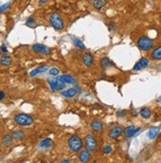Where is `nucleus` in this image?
I'll use <instances>...</instances> for the list:
<instances>
[{"label":"nucleus","mask_w":161,"mask_h":163,"mask_svg":"<svg viewBox=\"0 0 161 163\" xmlns=\"http://www.w3.org/2000/svg\"><path fill=\"white\" fill-rule=\"evenodd\" d=\"M48 85H50L51 90L53 92L61 91L65 88V83L62 82L57 76H53L51 78H48Z\"/></svg>","instance_id":"nucleus-4"},{"label":"nucleus","mask_w":161,"mask_h":163,"mask_svg":"<svg viewBox=\"0 0 161 163\" xmlns=\"http://www.w3.org/2000/svg\"><path fill=\"white\" fill-rule=\"evenodd\" d=\"M72 43L76 48H80V50H85L86 48V46L84 45V43L80 39H78V38H75V37L72 38Z\"/></svg>","instance_id":"nucleus-22"},{"label":"nucleus","mask_w":161,"mask_h":163,"mask_svg":"<svg viewBox=\"0 0 161 163\" xmlns=\"http://www.w3.org/2000/svg\"><path fill=\"white\" fill-rule=\"evenodd\" d=\"M82 62L83 64L87 67H90L92 64L94 63V58L90 53H84V56H82Z\"/></svg>","instance_id":"nucleus-14"},{"label":"nucleus","mask_w":161,"mask_h":163,"mask_svg":"<svg viewBox=\"0 0 161 163\" xmlns=\"http://www.w3.org/2000/svg\"><path fill=\"white\" fill-rule=\"evenodd\" d=\"M15 123L21 127H29L34 123V119L32 116L25 113H19L14 116Z\"/></svg>","instance_id":"nucleus-1"},{"label":"nucleus","mask_w":161,"mask_h":163,"mask_svg":"<svg viewBox=\"0 0 161 163\" xmlns=\"http://www.w3.org/2000/svg\"><path fill=\"white\" fill-rule=\"evenodd\" d=\"M149 64V61L148 58H141L140 61H138L135 64V66H133V71H138V70L142 69V68H145V67L148 66Z\"/></svg>","instance_id":"nucleus-9"},{"label":"nucleus","mask_w":161,"mask_h":163,"mask_svg":"<svg viewBox=\"0 0 161 163\" xmlns=\"http://www.w3.org/2000/svg\"><path fill=\"white\" fill-rule=\"evenodd\" d=\"M11 63H12V58L8 54H2L1 58H0V65L9 66Z\"/></svg>","instance_id":"nucleus-18"},{"label":"nucleus","mask_w":161,"mask_h":163,"mask_svg":"<svg viewBox=\"0 0 161 163\" xmlns=\"http://www.w3.org/2000/svg\"><path fill=\"white\" fill-rule=\"evenodd\" d=\"M47 2H48V0H40V3H42V4L47 3Z\"/></svg>","instance_id":"nucleus-35"},{"label":"nucleus","mask_w":161,"mask_h":163,"mask_svg":"<svg viewBox=\"0 0 161 163\" xmlns=\"http://www.w3.org/2000/svg\"><path fill=\"white\" fill-rule=\"evenodd\" d=\"M158 132H159V127H151L148 132V137L150 140H154L157 137Z\"/></svg>","instance_id":"nucleus-26"},{"label":"nucleus","mask_w":161,"mask_h":163,"mask_svg":"<svg viewBox=\"0 0 161 163\" xmlns=\"http://www.w3.org/2000/svg\"><path fill=\"white\" fill-rule=\"evenodd\" d=\"M151 58L154 61H161V46L155 48L151 53Z\"/></svg>","instance_id":"nucleus-20"},{"label":"nucleus","mask_w":161,"mask_h":163,"mask_svg":"<svg viewBox=\"0 0 161 163\" xmlns=\"http://www.w3.org/2000/svg\"><path fill=\"white\" fill-rule=\"evenodd\" d=\"M100 63H101V65H102V67L104 69L110 68L112 65H113V62L110 61V58H103L102 59H101Z\"/></svg>","instance_id":"nucleus-24"},{"label":"nucleus","mask_w":161,"mask_h":163,"mask_svg":"<svg viewBox=\"0 0 161 163\" xmlns=\"http://www.w3.org/2000/svg\"><path fill=\"white\" fill-rule=\"evenodd\" d=\"M76 94H77V89L76 88H68V89H66V90H63V91L61 92V96L66 98V99L73 98Z\"/></svg>","instance_id":"nucleus-15"},{"label":"nucleus","mask_w":161,"mask_h":163,"mask_svg":"<svg viewBox=\"0 0 161 163\" xmlns=\"http://www.w3.org/2000/svg\"><path fill=\"white\" fill-rule=\"evenodd\" d=\"M32 50L34 51H36V53L45 54V56H48V54H51V48L48 47H47V46L42 45V43H35V45H33Z\"/></svg>","instance_id":"nucleus-7"},{"label":"nucleus","mask_w":161,"mask_h":163,"mask_svg":"<svg viewBox=\"0 0 161 163\" xmlns=\"http://www.w3.org/2000/svg\"><path fill=\"white\" fill-rule=\"evenodd\" d=\"M90 158H91V153H90V150H88L87 148L81 149V150L79 151L78 159L80 162H87V161H89Z\"/></svg>","instance_id":"nucleus-11"},{"label":"nucleus","mask_w":161,"mask_h":163,"mask_svg":"<svg viewBox=\"0 0 161 163\" xmlns=\"http://www.w3.org/2000/svg\"><path fill=\"white\" fill-rule=\"evenodd\" d=\"M115 28H116V25H115V24H113V23L109 24V30H110V31L111 30H114Z\"/></svg>","instance_id":"nucleus-34"},{"label":"nucleus","mask_w":161,"mask_h":163,"mask_svg":"<svg viewBox=\"0 0 161 163\" xmlns=\"http://www.w3.org/2000/svg\"><path fill=\"white\" fill-rule=\"evenodd\" d=\"M92 5H93L95 9L101 10L102 8H104L107 5V0H93Z\"/></svg>","instance_id":"nucleus-19"},{"label":"nucleus","mask_w":161,"mask_h":163,"mask_svg":"<svg viewBox=\"0 0 161 163\" xmlns=\"http://www.w3.org/2000/svg\"><path fill=\"white\" fill-rule=\"evenodd\" d=\"M1 141L4 146H10L13 142V138L11 135H4L1 138Z\"/></svg>","instance_id":"nucleus-23"},{"label":"nucleus","mask_w":161,"mask_h":163,"mask_svg":"<svg viewBox=\"0 0 161 163\" xmlns=\"http://www.w3.org/2000/svg\"><path fill=\"white\" fill-rule=\"evenodd\" d=\"M137 47L140 48V50L141 51H149L150 48L153 47V41L151 39H149L148 37L142 36L140 37V39L137 40Z\"/></svg>","instance_id":"nucleus-5"},{"label":"nucleus","mask_w":161,"mask_h":163,"mask_svg":"<svg viewBox=\"0 0 161 163\" xmlns=\"http://www.w3.org/2000/svg\"><path fill=\"white\" fill-rule=\"evenodd\" d=\"M140 130H141L140 127H135V126H129L125 127L123 132H124L127 137H133V135H135Z\"/></svg>","instance_id":"nucleus-10"},{"label":"nucleus","mask_w":161,"mask_h":163,"mask_svg":"<svg viewBox=\"0 0 161 163\" xmlns=\"http://www.w3.org/2000/svg\"><path fill=\"white\" fill-rule=\"evenodd\" d=\"M125 114H127V111L125 110H120L117 112V116L119 117V118H122V117H125Z\"/></svg>","instance_id":"nucleus-31"},{"label":"nucleus","mask_w":161,"mask_h":163,"mask_svg":"<svg viewBox=\"0 0 161 163\" xmlns=\"http://www.w3.org/2000/svg\"><path fill=\"white\" fill-rule=\"evenodd\" d=\"M85 146L90 151H95L98 147V142L96 137L93 135H87L85 137Z\"/></svg>","instance_id":"nucleus-6"},{"label":"nucleus","mask_w":161,"mask_h":163,"mask_svg":"<svg viewBox=\"0 0 161 163\" xmlns=\"http://www.w3.org/2000/svg\"><path fill=\"white\" fill-rule=\"evenodd\" d=\"M48 21H50V24L51 25L53 29H56V31H61L64 28V22L63 19L58 13L53 12L50 15V18H48Z\"/></svg>","instance_id":"nucleus-2"},{"label":"nucleus","mask_w":161,"mask_h":163,"mask_svg":"<svg viewBox=\"0 0 161 163\" xmlns=\"http://www.w3.org/2000/svg\"><path fill=\"white\" fill-rule=\"evenodd\" d=\"M57 77L65 84H74L76 82L75 78L72 75H69V74H62L61 76H57Z\"/></svg>","instance_id":"nucleus-16"},{"label":"nucleus","mask_w":161,"mask_h":163,"mask_svg":"<svg viewBox=\"0 0 161 163\" xmlns=\"http://www.w3.org/2000/svg\"><path fill=\"white\" fill-rule=\"evenodd\" d=\"M10 5H11L10 2H8V3H5V4L0 5V14H1V13H3V12H5V11H6V10L8 9V8L10 7Z\"/></svg>","instance_id":"nucleus-29"},{"label":"nucleus","mask_w":161,"mask_h":163,"mask_svg":"<svg viewBox=\"0 0 161 163\" xmlns=\"http://www.w3.org/2000/svg\"><path fill=\"white\" fill-rule=\"evenodd\" d=\"M0 50H1L2 53H7V48H6V46H5V45H2Z\"/></svg>","instance_id":"nucleus-32"},{"label":"nucleus","mask_w":161,"mask_h":163,"mask_svg":"<svg viewBox=\"0 0 161 163\" xmlns=\"http://www.w3.org/2000/svg\"><path fill=\"white\" fill-rule=\"evenodd\" d=\"M5 97V92L4 91H0V101L1 100H3Z\"/></svg>","instance_id":"nucleus-33"},{"label":"nucleus","mask_w":161,"mask_h":163,"mask_svg":"<svg viewBox=\"0 0 161 163\" xmlns=\"http://www.w3.org/2000/svg\"><path fill=\"white\" fill-rule=\"evenodd\" d=\"M140 114L143 119H148V118H150V116H151V111H150V109L144 107L140 110Z\"/></svg>","instance_id":"nucleus-25"},{"label":"nucleus","mask_w":161,"mask_h":163,"mask_svg":"<svg viewBox=\"0 0 161 163\" xmlns=\"http://www.w3.org/2000/svg\"><path fill=\"white\" fill-rule=\"evenodd\" d=\"M48 72H50V74L51 76H57L59 74V69L56 68V67H53V68L48 69Z\"/></svg>","instance_id":"nucleus-28"},{"label":"nucleus","mask_w":161,"mask_h":163,"mask_svg":"<svg viewBox=\"0 0 161 163\" xmlns=\"http://www.w3.org/2000/svg\"><path fill=\"white\" fill-rule=\"evenodd\" d=\"M123 132H124V129L121 126H116L113 129L110 130V132H109V137L112 138V140H116L119 137H121Z\"/></svg>","instance_id":"nucleus-8"},{"label":"nucleus","mask_w":161,"mask_h":163,"mask_svg":"<svg viewBox=\"0 0 161 163\" xmlns=\"http://www.w3.org/2000/svg\"><path fill=\"white\" fill-rule=\"evenodd\" d=\"M26 25L30 28H35L36 27V20L34 17H29L26 21Z\"/></svg>","instance_id":"nucleus-27"},{"label":"nucleus","mask_w":161,"mask_h":163,"mask_svg":"<svg viewBox=\"0 0 161 163\" xmlns=\"http://www.w3.org/2000/svg\"><path fill=\"white\" fill-rule=\"evenodd\" d=\"M90 127H91L92 130H94V132H102L103 129H104V126H103V123L99 120H94V121L91 122V124H90Z\"/></svg>","instance_id":"nucleus-13"},{"label":"nucleus","mask_w":161,"mask_h":163,"mask_svg":"<svg viewBox=\"0 0 161 163\" xmlns=\"http://www.w3.org/2000/svg\"><path fill=\"white\" fill-rule=\"evenodd\" d=\"M157 101H158V102H161V97L158 98V100H157Z\"/></svg>","instance_id":"nucleus-37"},{"label":"nucleus","mask_w":161,"mask_h":163,"mask_svg":"<svg viewBox=\"0 0 161 163\" xmlns=\"http://www.w3.org/2000/svg\"><path fill=\"white\" fill-rule=\"evenodd\" d=\"M51 145H53V140H51V138H43L42 140V141L40 142V147L41 148H50L51 147Z\"/></svg>","instance_id":"nucleus-21"},{"label":"nucleus","mask_w":161,"mask_h":163,"mask_svg":"<svg viewBox=\"0 0 161 163\" xmlns=\"http://www.w3.org/2000/svg\"><path fill=\"white\" fill-rule=\"evenodd\" d=\"M70 160L69 159H63V160H61V162H69Z\"/></svg>","instance_id":"nucleus-36"},{"label":"nucleus","mask_w":161,"mask_h":163,"mask_svg":"<svg viewBox=\"0 0 161 163\" xmlns=\"http://www.w3.org/2000/svg\"><path fill=\"white\" fill-rule=\"evenodd\" d=\"M112 150H113V149H112V146L111 145H105L104 147H103V153L104 154H110L111 152H112Z\"/></svg>","instance_id":"nucleus-30"},{"label":"nucleus","mask_w":161,"mask_h":163,"mask_svg":"<svg viewBox=\"0 0 161 163\" xmlns=\"http://www.w3.org/2000/svg\"><path fill=\"white\" fill-rule=\"evenodd\" d=\"M67 145L72 152H79L82 149L83 142H82V140L77 135H73L68 138Z\"/></svg>","instance_id":"nucleus-3"},{"label":"nucleus","mask_w":161,"mask_h":163,"mask_svg":"<svg viewBox=\"0 0 161 163\" xmlns=\"http://www.w3.org/2000/svg\"><path fill=\"white\" fill-rule=\"evenodd\" d=\"M11 137H12L13 140H22L25 137V132L22 130H16L14 132H12Z\"/></svg>","instance_id":"nucleus-17"},{"label":"nucleus","mask_w":161,"mask_h":163,"mask_svg":"<svg viewBox=\"0 0 161 163\" xmlns=\"http://www.w3.org/2000/svg\"><path fill=\"white\" fill-rule=\"evenodd\" d=\"M48 69H50V66H48V65H42V66H39V67H37V68H35L34 70H32V71L30 72V76H31V77H35V76L39 75L41 73L47 72Z\"/></svg>","instance_id":"nucleus-12"}]
</instances>
